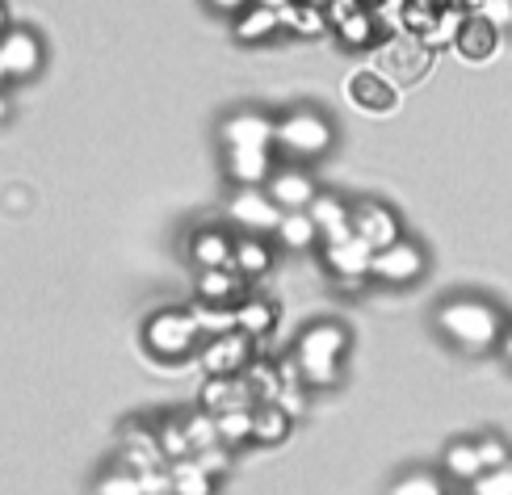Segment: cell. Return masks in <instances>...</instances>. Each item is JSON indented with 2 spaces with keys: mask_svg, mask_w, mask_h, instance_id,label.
<instances>
[{
  "mask_svg": "<svg viewBox=\"0 0 512 495\" xmlns=\"http://www.w3.org/2000/svg\"><path fill=\"white\" fill-rule=\"evenodd\" d=\"M273 244L286 252H311V248H319V227L307 210H286L273 231Z\"/></svg>",
  "mask_w": 512,
  "mask_h": 495,
  "instance_id": "cell-24",
  "label": "cell"
},
{
  "mask_svg": "<svg viewBox=\"0 0 512 495\" xmlns=\"http://www.w3.org/2000/svg\"><path fill=\"white\" fill-rule=\"evenodd\" d=\"M353 349V336L340 319H315L298 332L294 340V374L303 378L311 391H328V386H340L345 378V357Z\"/></svg>",
  "mask_w": 512,
  "mask_h": 495,
  "instance_id": "cell-2",
  "label": "cell"
},
{
  "mask_svg": "<svg viewBox=\"0 0 512 495\" xmlns=\"http://www.w3.org/2000/svg\"><path fill=\"white\" fill-rule=\"evenodd\" d=\"M194 458H198L215 479H223V470L231 466V449H227V445H210V449H202V454H194Z\"/></svg>",
  "mask_w": 512,
  "mask_h": 495,
  "instance_id": "cell-39",
  "label": "cell"
},
{
  "mask_svg": "<svg viewBox=\"0 0 512 495\" xmlns=\"http://www.w3.org/2000/svg\"><path fill=\"white\" fill-rule=\"evenodd\" d=\"M236 328L252 340H265L273 328H277V307L269 303V298H240L236 303Z\"/></svg>",
  "mask_w": 512,
  "mask_h": 495,
  "instance_id": "cell-28",
  "label": "cell"
},
{
  "mask_svg": "<svg viewBox=\"0 0 512 495\" xmlns=\"http://www.w3.org/2000/svg\"><path fill=\"white\" fill-rule=\"evenodd\" d=\"M223 168L236 185H265L273 172V152H256V147H223Z\"/></svg>",
  "mask_w": 512,
  "mask_h": 495,
  "instance_id": "cell-19",
  "label": "cell"
},
{
  "mask_svg": "<svg viewBox=\"0 0 512 495\" xmlns=\"http://www.w3.org/2000/svg\"><path fill=\"white\" fill-rule=\"evenodd\" d=\"M5 84H9V76H5V68H0V89H5Z\"/></svg>",
  "mask_w": 512,
  "mask_h": 495,
  "instance_id": "cell-45",
  "label": "cell"
},
{
  "mask_svg": "<svg viewBox=\"0 0 512 495\" xmlns=\"http://www.w3.org/2000/svg\"><path fill=\"white\" fill-rule=\"evenodd\" d=\"M475 449H479V458H483V470H496V466H508L512 462V449L500 433H479L475 437Z\"/></svg>",
  "mask_w": 512,
  "mask_h": 495,
  "instance_id": "cell-36",
  "label": "cell"
},
{
  "mask_svg": "<svg viewBox=\"0 0 512 495\" xmlns=\"http://www.w3.org/2000/svg\"><path fill=\"white\" fill-rule=\"evenodd\" d=\"M500 357H504V365H508V370H512V324L504 328V336H500V349H496Z\"/></svg>",
  "mask_w": 512,
  "mask_h": 495,
  "instance_id": "cell-41",
  "label": "cell"
},
{
  "mask_svg": "<svg viewBox=\"0 0 512 495\" xmlns=\"http://www.w3.org/2000/svg\"><path fill=\"white\" fill-rule=\"evenodd\" d=\"M450 495H454V491H450ZM458 495H471V491H458Z\"/></svg>",
  "mask_w": 512,
  "mask_h": 495,
  "instance_id": "cell-46",
  "label": "cell"
},
{
  "mask_svg": "<svg viewBox=\"0 0 512 495\" xmlns=\"http://www.w3.org/2000/svg\"><path fill=\"white\" fill-rule=\"evenodd\" d=\"M173 483H177V495H215L219 491V479L210 475L198 458L173 462Z\"/></svg>",
  "mask_w": 512,
  "mask_h": 495,
  "instance_id": "cell-30",
  "label": "cell"
},
{
  "mask_svg": "<svg viewBox=\"0 0 512 495\" xmlns=\"http://www.w3.org/2000/svg\"><path fill=\"white\" fill-rule=\"evenodd\" d=\"M198 340H202V332L194 324V315L181 307H160L147 315V324H143V349L156 361H189L202 349Z\"/></svg>",
  "mask_w": 512,
  "mask_h": 495,
  "instance_id": "cell-4",
  "label": "cell"
},
{
  "mask_svg": "<svg viewBox=\"0 0 512 495\" xmlns=\"http://www.w3.org/2000/svg\"><path fill=\"white\" fill-rule=\"evenodd\" d=\"M324 265L332 269V277H357V282H366L374 269V248L366 240H357V235H345L336 244H324Z\"/></svg>",
  "mask_w": 512,
  "mask_h": 495,
  "instance_id": "cell-14",
  "label": "cell"
},
{
  "mask_svg": "<svg viewBox=\"0 0 512 495\" xmlns=\"http://www.w3.org/2000/svg\"><path fill=\"white\" fill-rule=\"evenodd\" d=\"M206 5L215 9V13H227V17H236V13H244V9L252 5V0H206Z\"/></svg>",
  "mask_w": 512,
  "mask_h": 495,
  "instance_id": "cell-40",
  "label": "cell"
},
{
  "mask_svg": "<svg viewBox=\"0 0 512 495\" xmlns=\"http://www.w3.org/2000/svg\"><path fill=\"white\" fill-rule=\"evenodd\" d=\"M139 483H143V495H177V483H173V462L143 470Z\"/></svg>",
  "mask_w": 512,
  "mask_h": 495,
  "instance_id": "cell-38",
  "label": "cell"
},
{
  "mask_svg": "<svg viewBox=\"0 0 512 495\" xmlns=\"http://www.w3.org/2000/svg\"><path fill=\"white\" fill-rule=\"evenodd\" d=\"M454 47H458V55L462 59H492L496 55V47H500V30L487 21L483 13H475V17H466V21H458V30H454Z\"/></svg>",
  "mask_w": 512,
  "mask_h": 495,
  "instance_id": "cell-17",
  "label": "cell"
},
{
  "mask_svg": "<svg viewBox=\"0 0 512 495\" xmlns=\"http://www.w3.org/2000/svg\"><path fill=\"white\" fill-rule=\"evenodd\" d=\"M353 235L357 240H366L378 252V248H387V244L399 240L403 223H399L395 206H387L382 198H357L353 202Z\"/></svg>",
  "mask_w": 512,
  "mask_h": 495,
  "instance_id": "cell-11",
  "label": "cell"
},
{
  "mask_svg": "<svg viewBox=\"0 0 512 495\" xmlns=\"http://www.w3.org/2000/svg\"><path fill=\"white\" fill-rule=\"evenodd\" d=\"M387 495H450V483H445V475L433 466H412V470H403V475H395Z\"/></svg>",
  "mask_w": 512,
  "mask_h": 495,
  "instance_id": "cell-29",
  "label": "cell"
},
{
  "mask_svg": "<svg viewBox=\"0 0 512 495\" xmlns=\"http://www.w3.org/2000/svg\"><path fill=\"white\" fill-rule=\"evenodd\" d=\"M252 407H256V403H252ZM252 407H231V412H219V416H215L219 441H223L227 449L252 445Z\"/></svg>",
  "mask_w": 512,
  "mask_h": 495,
  "instance_id": "cell-32",
  "label": "cell"
},
{
  "mask_svg": "<svg viewBox=\"0 0 512 495\" xmlns=\"http://www.w3.org/2000/svg\"><path fill=\"white\" fill-rule=\"evenodd\" d=\"M185 420V437H189V445H194V454H202V449H210V445H223L219 441V428H215V416L206 412H194V416H181Z\"/></svg>",
  "mask_w": 512,
  "mask_h": 495,
  "instance_id": "cell-35",
  "label": "cell"
},
{
  "mask_svg": "<svg viewBox=\"0 0 512 495\" xmlns=\"http://www.w3.org/2000/svg\"><path fill=\"white\" fill-rule=\"evenodd\" d=\"M227 214H231V227L244 235H273L286 210H277L265 185H236L227 198Z\"/></svg>",
  "mask_w": 512,
  "mask_h": 495,
  "instance_id": "cell-6",
  "label": "cell"
},
{
  "mask_svg": "<svg viewBox=\"0 0 512 495\" xmlns=\"http://www.w3.org/2000/svg\"><path fill=\"white\" fill-rule=\"evenodd\" d=\"M504 5H512V0H504Z\"/></svg>",
  "mask_w": 512,
  "mask_h": 495,
  "instance_id": "cell-47",
  "label": "cell"
},
{
  "mask_svg": "<svg viewBox=\"0 0 512 495\" xmlns=\"http://www.w3.org/2000/svg\"><path fill=\"white\" fill-rule=\"evenodd\" d=\"M202 407L210 416H219V412H231V407H252V395L244 378H210L202 386Z\"/></svg>",
  "mask_w": 512,
  "mask_h": 495,
  "instance_id": "cell-27",
  "label": "cell"
},
{
  "mask_svg": "<svg viewBox=\"0 0 512 495\" xmlns=\"http://www.w3.org/2000/svg\"><path fill=\"white\" fill-rule=\"evenodd\" d=\"M47 63V47L30 26H9L0 34V68L9 80H34Z\"/></svg>",
  "mask_w": 512,
  "mask_h": 495,
  "instance_id": "cell-8",
  "label": "cell"
},
{
  "mask_svg": "<svg viewBox=\"0 0 512 495\" xmlns=\"http://www.w3.org/2000/svg\"><path fill=\"white\" fill-rule=\"evenodd\" d=\"M164 449H160V437H156V424H139L131 420L122 428V466L131 470H152V466H164Z\"/></svg>",
  "mask_w": 512,
  "mask_h": 495,
  "instance_id": "cell-13",
  "label": "cell"
},
{
  "mask_svg": "<svg viewBox=\"0 0 512 495\" xmlns=\"http://www.w3.org/2000/svg\"><path fill=\"white\" fill-rule=\"evenodd\" d=\"M189 315H194L202 340H206V336L236 332V307H227V303H202V298H198V303L189 307Z\"/></svg>",
  "mask_w": 512,
  "mask_h": 495,
  "instance_id": "cell-31",
  "label": "cell"
},
{
  "mask_svg": "<svg viewBox=\"0 0 512 495\" xmlns=\"http://www.w3.org/2000/svg\"><path fill=\"white\" fill-rule=\"evenodd\" d=\"M273 235H236V248H231V265H236L240 277H261L273 269Z\"/></svg>",
  "mask_w": 512,
  "mask_h": 495,
  "instance_id": "cell-21",
  "label": "cell"
},
{
  "mask_svg": "<svg viewBox=\"0 0 512 495\" xmlns=\"http://www.w3.org/2000/svg\"><path fill=\"white\" fill-rule=\"evenodd\" d=\"M248 277L236 273V265H219V269H198V298L202 303H227L236 307L244 298Z\"/></svg>",
  "mask_w": 512,
  "mask_h": 495,
  "instance_id": "cell-22",
  "label": "cell"
},
{
  "mask_svg": "<svg viewBox=\"0 0 512 495\" xmlns=\"http://www.w3.org/2000/svg\"><path fill=\"white\" fill-rule=\"evenodd\" d=\"M349 101L366 114H387L395 105V89L382 72H353L349 76Z\"/></svg>",
  "mask_w": 512,
  "mask_h": 495,
  "instance_id": "cell-20",
  "label": "cell"
},
{
  "mask_svg": "<svg viewBox=\"0 0 512 495\" xmlns=\"http://www.w3.org/2000/svg\"><path fill=\"white\" fill-rule=\"evenodd\" d=\"M261 5H269V9H286L290 0H261Z\"/></svg>",
  "mask_w": 512,
  "mask_h": 495,
  "instance_id": "cell-44",
  "label": "cell"
},
{
  "mask_svg": "<svg viewBox=\"0 0 512 495\" xmlns=\"http://www.w3.org/2000/svg\"><path fill=\"white\" fill-rule=\"evenodd\" d=\"M466 491H471V495H512V462L496 466V470H483V475Z\"/></svg>",
  "mask_w": 512,
  "mask_h": 495,
  "instance_id": "cell-37",
  "label": "cell"
},
{
  "mask_svg": "<svg viewBox=\"0 0 512 495\" xmlns=\"http://www.w3.org/2000/svg\"><path fill=\"white\" fill-rule=\"evenodd\" d=\"M265 193L277 202V210H307L319 198V185H315L307 164L286 160V164H273L269 181H265Z\"/></svg>",
  "mask_w": 512,
  "mask_h": 495,
  "instance_id": "cell-10",
  "label": "cell"
},
{
  "mask_svg": "<svg viewBox=\"0 0 512 495\" xmlns=\"http://www.w3.org/2000/svg\"><path fill=\"white\" fill-rule=\"evenodd\" d=\"M231 248H236V235L227 227H198L189 231L185 240V252L194 269H219V265H231Z\"/></svg>",
  "mask_w": 512,
  "mask_h": 495,
  "instance_id": "cell-15",
  "label": "cell"
},
{
  "mask_svg": "<svg viewBox=\"0 0 512 495\" xmlns=\"http://www.w3.org/2000/svg\"><path fill=\"white\" fill-rule=\"evenodd\" d=\"M433 328L450 349L466 357H483L500 349V336L508 328V315L500 303H492L487 294H450L441 298L433 311Z\"/></svg>",
  "mask_w": 512,
  "mask_h": 495,
  "instance_id": "cell-1",
  "label": "cell"
},
{
  "mask_svg": "<svg viewBox=\"0 0 512 495\" xmlns=\"http://www.w3.org/2000/svg\"><path fill=\"white\" fill-rule=\"evenodd\" d=\"M9 118V97H5V89H0V122Z\"/></svg>",
  "mask_w": 512,
  "mask_h": 495,
  "instance_id": "cell-43",
  "label": "cell"
},
{
  "mask_svg": "<svg viewBox=\"0 0 512 495\" xmlns=\"http://www.w3.org/2000/svg\"><path fill=\"white\" fill-rule=\"evenodd\" d=\"M240 378H244V386H248L252 403H277V399H282L286 374L277 370L273 361H261V357H252V361H248V370H244Z\"/></svg>",
  "mask_w": 512,
  "mask_h": 495,
  "instance_id": "cell-26",
  "label": "cell"
},
{
  "mask_svg": "<svg viewBox=\"0 0 512 495\" xmlns=\"http://www.w3.org/2000/svg\"><path fill=\"white\" fill-rule=\"evenodd\" d=\"M231 34H236L244 47H261V42L282 34V17H277V9L261 5V0H252L244 13L231 17Z\"/></svg>",
  "mask_w": 512,
  "mask_h": 495,
  "instance_id": "cell-18",
  "label": "cell"
},
{
  "mask_svg": "<svg viewBox=\"0 0 512 495\" xmlns=\"http://www.w3.org/2000/svg\"><path fill=\"white\" fill-rule=\"evenodd\" d=\"M307 214L319 227V248L353 235V202H345L340 193H319V198L307 206Z\"/></svg>",
  "mask_w": 512,
  "mask_h": 495,
  "instance_id": "cell-12",
  "label": "cell"
},
{
  "mask_svg": "<svg viewBox=\"0 0 512 495\" xmlns=\"http://www.w3.org/2000/svg\"><path fill=\"white\" fill-rule=\"evenodd\" d=\"M5 30H9V5L0 0V34H5Z\"/></svg>",
  "mask_w": 512,
  "mask_h": 495,
  "instance_id": "cell-42",
  "label": "cell"
},
{
  "mask_svg": "<svg viewBox=\"0 0 512 495\" xmlns=\"http://www.w3.org/2000/svg\"><path fill=\"white\" fill-rule=\"evenodd\" d=\"M93 495H143V483H139V470L131 466H110L101 470L97 483H93Z\"/></svg>",
  "mask_w": 512,
  "mask_h": 495,
  "instance_id": "cell-33",
  "label": "cell"
},
{
  "mask_svg": "<svg viewBox=\"0 0 512 495\" xmlns=\"http://www.w3.org/2000/svg\"><path fill=\"white\" fill-rule=\"evenodd\" d=\"M424 269H429V252H424L416 240H408V235H399L395 244L378 248L374 252V269L370 277L378 286H391V290H403V286H416Z\"/></svg>",
  "mask_w": 512,
  "mask_h": 495,
  "instance_id": "cell-5",
  "label": "cell"
},
{
  "mask_svg": "<svg viewBox=\"0 0 512 495\" xmlns=\"http://www.w3.org/2000/svg\"><path fill=\"white\" fill-rule=\"evenodd\" d=\"M156 437L168 462H181V458H194V445L185 437V420H160L156 424Z\"/></svg>",
  "mask_w": 512,
  "mask_h": 495,
  "instance_id": "cell-34",
  "label": "cell"
},
{
  "mask_svg": "<svg viewBox=\"0 0 512 495\" xmlns=\"http://www.w3.org/2000/svg\"><path fill=\"white\" fill-rule=\"evenodd\" d=\"M223 147H256V152H277V118L265 110H236L219 126Z\"/></svg>",
  "mask_w": 512,
  "mask_h": 495,
  "instance_id": "cell-9",
  "label": "cell"
},
{
  "mask_svg": "<svg viewBox=\"0 0 512 495\" xmlns=\"http://www.w3.org/2000/svg\"><path fill=\"white\" fill-rule=\"evenodd\" d=\"M441 475L445 483H454V487H471L479 475H483V458H479V449H475V437H454L450 445L441 449Z\"/></svg>",
  "mask_w": 512,
  "mask_h": 495,
  "instance_id": "cell-16",
  "label": "cell"
},
{
  "mask_svg": "<svg viewBox=\"0 0 512 495\" xmlns=\"http://www.w3.org/2000/svg\"><path fill=\"white\" fill-rule=\"evenodd\" d=\"M332 143H336V126L315 105H294V110L277 118V152L294 164H311L319 156H328Z\"/></svg>",
  "mask_w": 512,
  "mask_h": 495,
  "instance_id": "cell-3",
  "label": "cell"
},
{
  "mask_svg": "<svg viewBox=\"0 0 512 495\" xmlns=\"http://www.w3.org/2000/svg\"><path fill=\"white\" fill-rule=\"evenodd\" d=\"M294 428V416L282 403H256L252 407V445H282Z\"/></svg>",
  "mask_w": 512,
  "mask_h": 495,
  "instance_id": "cell-25",
  "label": "cell"
},
{
  "mask_svg": "<svg viewBox=\"0 0 512 495\" xmlns=\"http://www.w3.org/2000/svg\"><path fill=\"white\" fill-rule=\"evenodd\" d=\"M282 17V34H298V38H319L332 21H328V9L319 0H290L286 9H277Z\"/></svg>",
  "mask_w": 512,
  "mask_h": 495,
  "instance_id": "cell-23",
  "label": "cell"
},
{
  "mask_svg": "<svg viewBox=\"0 0 512 495\" xmlns=\"http://www.w3.org/2000/svg\"><path fill=\"white\" fill-rule=\"evenodd\" d=\"M252 357H256V340L244 336L240 328L223 332V336H206L202 349H198V361H202L206 378H240Z\"/></svg>",
  "mask_w": 512,
  "mask_h": 495,
  "instance_id": "cell-7",
  "label": "cell"
}]
</instances>
